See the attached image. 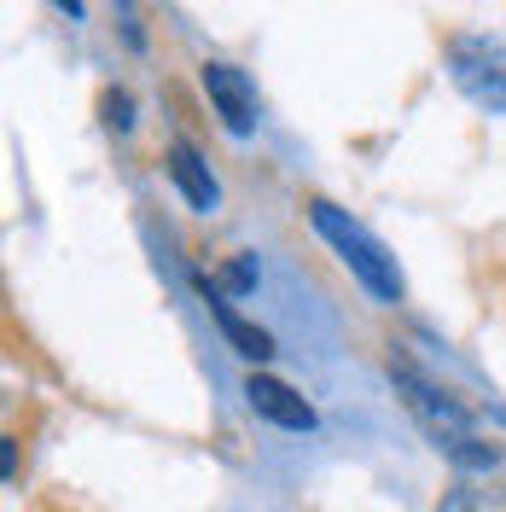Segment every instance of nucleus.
I'll list each match as a JSON object with an SVG mask.
<instances>
[{"label": "nucleus", "mask_w": 506, "mask_h": 512, "mask_svg": "<svg viewBox=\"0 0 506 512\" xmlns=\"http://www.w3.org/2000/svg\"><path fill=\"white\" fill-rule=\"evenodd\" d=\"M309 222H315V233H320V239H326L338 256H344L349 274L373 291L379 303H396V297H402V268H396V256L384 251L379 239L355 222L349 210H338V204L315 198V204H309Z\"/></svg>", "instance_id": "obj_1"}, {"label": "nucleus", "mask_w": 506, "mask_h": 512, "mask_svg": "<svg viewBox=\"0 0 506 512\" xmlns=\"http://www.w3.org/2000/svg\"><path fill=\"white\" fill-rule=\"evenodd\" d=\"M448 70H454V88L506 117V35H489V30H472V35H454L448 41Z\"/></svg>", "instance_id": "obj_2"}, {"label": "nucleus", "mask_w": 506, "mask_h": 512, "mask_svg": "<svg viewBox=\"0 0 506 512\" xmlns=\"http://www.w3.org/2000/svg\"><path fill=\"white\" fill-rule=\"evenodd\" d=\"M390 384H396V396H402V408H408L419 425H425V437L431 443H454V437H472V414L448 396V390H437L431 379H419L408 361H390Z\"/></svg>", "instance_id": "obj_3"}, {"label": "nucleus", "mask_w": 506, "mask_h": 512, "mask_svg": "<svg viewBox=\"0 0 506 512\" xmlns=\"http://www.w3.org/2000/svg\"><path fill=\"white\" fill-rule=\"evenodd\" d=\"M245 402H251V414H262L268 425H285V431H315V402H303L297 390L274 373H251L245 379Z\"/></svg>", "instance_id": "obj_4"}, {"label": "nucleus", "mask_w": 506, "mask_h": 512, "mask_svg": "<svg viewBox=\"0 0 506 512\" xmlns=\"http://www.w3.org/2000/svg\"><path fill=\"white\" fill-rule=\"evenodd\" d=\"M204 94L216 105V117L227 123V134H251L256 128V88L245 82V70H233V64H204Z\"/></svg>", "instance_id": "obj_5"}, {"label": "nucleus", "mask_w": 506, "mask_h": 512, "mask_svg": "<svg viewBox=\"0 0 506 512\" xmlns=\"http://www.w3.org/2000/svg\"><path fill=\"white\" fill-rule=\"evenodd\" d=\"M198 291H204V309H210V320L222 326L227 350H233V355H245V361H256V367H262V361L274 355V338H268V332H262L256 320L239 315V309H233V303H227L222 291H216L210 280H204V274H198Z\"/></svg>", "instance_id": "obj_6"}, {"label": "nucleus", "mask_w": 506, "mask_h": 512, "mask_svg": "<svg viewBox=\"0 0 506 512\" xmlns=\"http://www.w3.org/2000/svg\"><path fill=\"white\" fill-rule=\"evenodd\" d=\"M169 181L181 187V198H187L198 216H210V210L222 204V187H216V175L204 169V158L192 152L187 140H175V146H169Z\"/></svg>", "instance_id": "obj_7"}, {"label": "nucleus", "mask_w": 506, "mask_h": 512, "mask_svg": "<svg viewBox=\"0 0 506 512\" xmlns=\"http://www.w3.org/2000/svg\"><path fill=\"white\" fill-rule=\"evenodd\" d=\"M251 286H256V256H239V262L222 268V286L216 291H251Z\"/></svg>", "instance_id": "obj_8"}, {"label": "nucleus", "mask_w": 506, "mask_h": 512, "mask_svg": "<svg viewBox=\"0 0 506 512\" xmlns=\"http://www.w3.org/2000/svg\"><path fill=\"white\" fill-rule=\"evenodd\" d=\"M105 123H111V128H128V123H134V99H128L123 88H117V94H105Z\"/></svg>", "instance_id": "obj_9"}, {"label": "nucleus", "mask_w": 506, "mask_h": 512, "mask_svg": "<svg viewBox=\"0 0 506 512\" xmlns=\"http://www.w3.org/2000/svg\"><path fill=\"white\" fill-rule=\"evenodd\" d=\"M437 512H477V495H472V489H448Z\"/></svg>", "instance_id": "obj_10"}, {"label": "nucleus", "mask_w": 506, "mask_h": 512, "mask_svg": "<svg viewBox=\"0 0 506 512\" xmlns=\"http://www.w3.org/2000/svg\"><path fill=\"white\" fill-rule=\"evenodd\" d=\"M0 472H6V478H18V448H12V437L0 443Z\"/></svg>", "instance_id": "obj_11"}]
</instances>
